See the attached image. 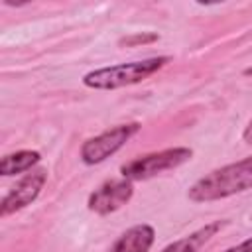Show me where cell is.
<instances>
[{"instance_id":"obj_6","label":"cell","mask_w":252,"mask_h":252,"mask_svg":"<svg viewBox=\"0 0 252 252\" xmlns=\"http://www.w3.org/2000/svg\"><path fill=\"white\" fill-rule=\"evenodd\" d=\"M134 195V185L128 179H108L102 185H98L87 199V207L89 211H93L94 215H110L118 209H122L124 205L130 203Z\"/></svg>"},{"instance_id":"obj_5","label":"cell","mask_w":252,"mask_h":252,"mask_svg":"<svg viewBox=\"0 0 252 252\" xmlns=\"http://www.w3.org/2000/svg\"><path fill=\"white\" fill-rule=\"evenodd\" d=\"M47 181V171L43 167H37V169H30L20 181H16L14 187H10V191L4 195L2 203H0V217H8L16 211H22L26 209L28 205H32L43 185Z\"/></svg>"},{"instance_id":"obj_1","label":"cell","mask_w":252,"mask_h":252,"mask_svg":"<svg viewBox=\"0 0 252 252\" xmlns=\"http://www.w3.org/2000/svg\"><path fill=\"white\" fill-rule=\"evenodd\" d=\"M248 189H252V156L209 171L189 187L187 197L193 203H211Z\"/></svg>"},{"instance_id":"obj_12","label":"cell","mask_w":252,"mask_h":252,"mask_svg":"<svg viewBox=\"0 0 252 252\" xmlns=\"http://www.w3.org/2000/svg\"><path fill=\"white\" fill-rule=\"evenodd\" d=\"M242 138H244V142L252 144V120H250V122H248V126L244 128V132H242Z\"/></svg>"},{"instance_id":"obj_9","label":"cell","mask_w":252,"mask_h":252,"mask_svg":"<svg viewBox=\"0 0 252 252\" xmlns=\"http://www.w3.org/2000/svg\"><path fill=\"white\" fill-rule=\"evenodd\" d=\"M39 159H41V154L35 150H18V152L6 154L0 161V173L4 177H10V175L30 171L35 163H39Z\"/></svg>"},{"instance_id":"obj_3","label":"cell","mask_w":252,"mask_h":252,"mask_svg":"<svg viewBox=\"0 0 252 252\" xmlns=\"http://www.w3.org/2000/svg\"><path fill=\"white\" fill-rule=\"evenodd\" d=\"M193 158V150L185 146H175V148H165L159 152L144 154L138 156L126 163L120 165V175L128 181H146L152 179L163 171L177 169L179 165L187 163Z\"/></svg>"},{"instance_id":"obj_10","label":"cell","mask_w":252,"mask_h":252,"mask_svg":"<svg viewBox=\"0 0 252 252\" xmlns=\"http://www.w3.org/2000/svg\"><path fill=\"white\" fill-rule=\"evenodd\" d=\"M150 41H158L156 33H138V35H130L120 39V45H138V43H150Z\"/></svg>"},{"instance_id":"obj_8","label":"cell","mask_w":252,"mask_h":252,"mask_svg":"<svg viewBox=\"0 0 252 252\" xmlns=\"http://www.w3.org/2000/svg\"><path fill=\"white\" fill-rule=\"evenodd\" d=\"M224 226V220H213V222H207L205 226L193 230L191 234L167 244L161 252H199L203 246H207L213 236H217V232Z\"/></svg>"},{"instance_id":"obj_11","label":"cell","mask_w":252,"mask_h":252,"mask_svg":"<svg viewBox=\"0 0 252 252\" xmlns=\"http://www.w3.org/2000/svg\"><path fill=\"white\" fill-rule=\"evenodd\" d=\"M222 252H252V236L246 238V240H242V242L236 244V246H230V248L222 250Z\"/></svg>"},{"instance_id":"obj_4","label":"cell","mask_w":252,"mask_h":252,"mask_svg":"<svg viewBox=\"0 0 252 252\" xmlns=\"http://www.w3.org/2000/svg\"><path fill=\"white\" fill-rule=\"evenodd\" d=\"M138 130H140L138 122H126V124H118L110 130H104L98 136L85 140L81 146V159L87 165H94V163L104 161L106 158L114 156L132 136H136Z\"/></svg>"},{"instance_id":"obj_7","label":"cell","mask_w":252,"mask_h":252,"mask_svg":"<svg viewBox=\"0 0 252 252\" xmlns=\"http://www.w3.org/2000/svg\"><path fill=\"white\" fill-rule=\"evenodd\" d=\"M156 240V230L152 224H134L128 230H124L108 252H148Z\"/></svg>"},{"instance_id":"obj_2","label":"cell","mask_w":252,"mask_h":252,"mask_svg":"<svg viewBox=\"0 0 252 252\" xmlns=\"http://www.w3.org/2000/svg\"><path fill=\"white\" fill-rule=\"evenodd\" d=\"M169 61H171V57L159 55V57H148V59H140V61L100 67V69L89 71L83 77V85L89 89H94V91H116V89L130 87V85L150 79L154 73H158Z\"/></svg>"}]
</instances>
